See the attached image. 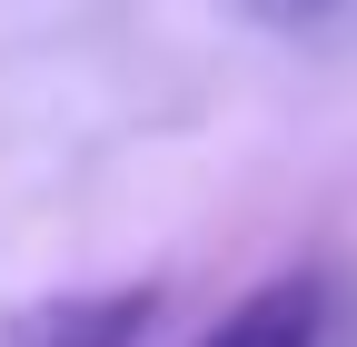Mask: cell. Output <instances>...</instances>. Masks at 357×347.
Instances as JSON below:
<instances>
[{
	"label": "cell",
	"instance_id": "obj_2",
	"mask_svg": "<svg viewBox=\"0 0 357 347\" xmlns=\"http://www.w3.org/2000/svg\"><path fill=\"white\" fill-rule=\"evenodd\" d=\"M318 327H328V298H318V278H268L248 308H229L199 347H318Z\"/></svg>",
	"mask_w": 357,
	"mask_h": 347
},
{
	"label": "cell",
	"instance_id": "obj_1",
	"mask_svg": "<svg viewBox=\"0 0 357 347\" xmlns=\"http://www.w3.org/2000/svg\"><path fill=\"white\" fill-rule=\"evenodd\" d=\"M159 318V288H70L10 318V347H139Z\"/></svg>",
	"mask_w": 357,
	"mask_h": 347
},
{
	"label": "cell",
	"instance_id": "obj_3",
	"mask_svg": "<svg viewBox=\"0 0 357 347\" xmlns=\"http://www.w3.org/2000/svg\"><path fill=\"white\" fill-rule=\"evenodd\" d=\"M248 20H268V30H307V20H328V10H347V0H238Z\"/></svg>",
	"mask_w": 357,
	"mask_h": 347
}]
</instances>
